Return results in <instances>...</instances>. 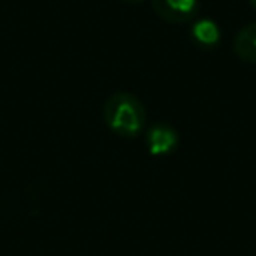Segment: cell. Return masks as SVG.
Segmentation results:
<instances>
[{
  "label": "cell",
  "instance_id": "5b68a950",
  "mask_svg": "<svg viewBox=\"0 0 256 256\" xmlns=\"http://www.w3.org/2000/svg\"><path fill=\"white\" fill-rule=\"evenodd\" d=\"M232 50L234 54L246 62V64H256V22L244 24L232 42Z\"/></svg>",
  "mask_w": 256,
  "mask_h": 256
},
{
  "label": "cell",
  "instance_id": "8992f818",
  "mask_svg": "<svg viewBox=\"0 0 256 256\" xmlns=\"http://www.w3.org/2000/svg\"><path fill=\"white\" fill-rule=\"evenodd\" d=\"M122 4H128V6H138V4H142L144 0H120Z\"/></svg>",
  "mask_w": 256,
  "mask_h": 256
},
{
  "label": "cell",
  "instance_id": "3957f363",
  "mask_svg": "<svg viewBox=\"0 0 256 256\" xmlns=\"http://www.w3.org/2000/svg\"><path fill=\"white\" fill-rule=\"evenodd\" d=\"M144 140H146V148L152 156H168L178 148L180 136L172 124L156 122L150 128H146Z\"/></svg>",
  "mask_w": 256,
  "mask_h": 256
},
{
  "label": "cell",
  "instance_id": "277c9868",
  "mask_svg": "<svg viewBox=\"0 0 256 256\" xmlns=\"http://www.w3.org/2000/svg\"><path fill=\"white\" fill-rule=\"evenodd\" d=\"M222 32L216 20L212 18H194L190 24V40L202 48V50H212L220 44Z\"/></svg>",
  "mask_w": 256,
  "mask_h": 256
},
{
  "label": "cell",
  "instance_id": "52a82bcc",
  "mask_svg": "<svg viewBox=\"0 0 256 256\" xmlns=\"http://www.w3.org/2000/svg\"><path fill=\"white\" fill-rule=\"evenodd\" d=\"M248 2H250V6H252V8H254V12H256V0H248Z\"/></svg>",
  "mask_w": 256,
  "mask_h": 256
},
{
  "label": "cell",
  "instance_id": "6da1fadb",
  "mask_svg": "<svg viewBox=\"0 0 256 256\" xmlns=\"http://www.w3.org/2000/svg\"><path fill=\"white\" fill-rule=\"evenodd\" d=\"M102 118L110 132L122 138H136L146 132L144 102L132 92H114L104 100Z\"/></svg>",
  "mask_w": 256,
  "mask_h": 256
},
{
  "label": "cell",
  "instance_id": "7a4b0ae2",
  "mask_svg": "<svg viewBox=\"0 0 256 256\" xmlns=\"http://www.w3.org/2000/svg\"><path fill=\"white\" fill-rule=\"evenodd\" d=\"M154 14L168 24H188L196 18L200 0H150Z\"/></svg>",
  "mask_w": 256,
  "mask_h": 256
}]
</instances>
